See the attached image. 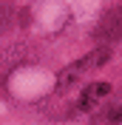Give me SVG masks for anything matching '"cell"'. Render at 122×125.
Masks as SVG:
<instances>
[{
  "label": "cell",
  "mask_w": 122,
  "mask_h": 125,
  "mask_svg": "<svg viewBox=\"0 0 122 125\" xmlns=\"http://www.w3.org/2000/svg\"><path fill=\"white\" fill-rule=\"evenodd\" d=\"M108 60H111V48H108V46H105V48H97V51H91L88 57L71 62L68 68L60 71V77H57V88H71V85H77L80 80H85L88 74H94L97 68H102Z\"/></svg>",
  "instance_id": "obj_1"
},
{
  "label": "cell",
  "mask_w": 122,
  "mask_h": 125,
  "mask_svg": "<svg viewBox=\"0 0 122 125\" xmlns=\"http://www.w3.org/2000/svg\"><path fill=\"white\" fill-rule=\"evenodd\" d=\"M108 94H111V85H108V83H91V85L80 94V108H82V111L99 108V105L105 102Z\"/></svg>",
  "instance_id": "obj_2"
},
{
  "label": "cell",
  "mask_w": 122,
  "mask_h": 125,
  "mask_svg": "<svg viewBox=\"0 0 122 125\" xmlns=\"http://www.w3.org/2000/svg\"><path fill=\"white\" fill-rule=\"evenodd\" d=\"M122 122V108L119 105H111V108L99 111L97 117L91 119V125H119Z\"/></svg>",
  "instance_id": "obj_3"
}]
</instances>
